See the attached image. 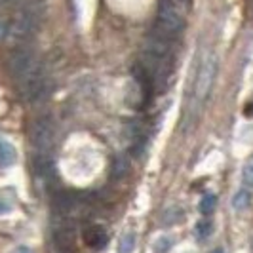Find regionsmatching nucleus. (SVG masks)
Masks as SVG:
<instances>
[{"instance_id": "20e7f679", "label": "nucleus", "mask_w": 253, "mask_h": 253, "mask_svg": "<svg viewBox=\"0 0 253 253\" xmlns=\"http://www.w3.org/2000/svg\"><path fill=\"white\" fill-rule=\"evenodd\" d=\"M185 8H187V4L179 2V0H160L156 33H160L162 37L169 38V40L179 37L187 25V10Z\"/></svg>"}, {"instance_id": "2eb2a0df", "label": "nucleus", "mask_w": 253, "mask_h": 253, "mask_svg": "<svg viewBox=\"0 0 253 253\" xmlns=\"http://www.w3.org/2000/svg\"><path fill=\"white\" fill-rule=\"evenodd\" d=\"M126 169H127V164L124 160H116V164H114V173H116V177H120Z\"/></svg>"}, {"instance_id": "aec40b11", "label": "nucleus", "mask_w": 253, "mask_h": 253, "mask_svg": "<svg viewBox=\"0 0 253 253\" xmlns=\"http://www.w3.org/2000/svg\"><path fill=\"white\" fill-rule=\"evenodd\" d=\"M15 253H31L27 248H19V250H15Z\"/></svg>"}, {"instance_id": "39448f33", "label": "nucleus", "mask_w": 253, "mask_h": 253, "mask_svg": "<svg viewBox=\"0 0 253 253\" xmlns=\"http://www.w3.org/2000/svg\"><path fill=\"white\" fill-rule=\"evenodd\" d=\"M31 143L37 154H50L53 147V124L48 118H38L31 127Z\"/></svg>"}, {"instance_id": "a211bd4d", "label": "nucleus", "mask_w": 253, "mask_h": 253, "mask_svg": "<svg viewBox=\"0 0 253 253\" xmlns=\"http://www.w3.org/2000/svg\"><path fill=\"white\" fill-rule=\"evenodd\" d=\"M10 211V206L6 202H0V213H8Z\"/></svg>"}, {"instance_id": "6ab92c4d", "label": "nucleus", "mask_w": 253, "mask_h": 253, "mask_svg": "<svg viewBox=\"0 0 253 253\" xmlns=\"http://www.w3.org/2000/svg\"><path fill=\"white\" fill-rule=\"evenodd\" d=\"M248 15L253 19V0H250V2H248Z\"/></svg>"}, {"instance_id": "7ed1b4c3", "label": "nucleus", "mask_w": 253, "mask_h": 253, "mask_svg": "<svg viewBox=\"0 0 253 253\" xmlns=\"http://www.w3.org/2000/svg\"><path fill=\"white\" fill-rule=\"evenodd\" d=\"M8 69H10V75L13 76V80L17 82V88H23L29 82L37 80L38 76L46 75L42 69V63L38 61L37 53L27 46L17 48L10 55Z\"/></svg>"}, {"instance_id": "423d86ee", "label": "nucleus", "mask_w": 253, "mask_h": 253, "mask_svg": "<svg viewBox=\"0 0 253 253\" xmlns=\"http://www.w3.org/2000/svg\"><path fill=\"white\" fill-rule=\"evenodd\" d=\"M53 246L57 253H75V225L69 217H59L53 227Z\"/></svg>"}, {"instance_id": "f3484780", "label": "nucleus", "mask_w": 253, "mask_h": 253, "mask_svg": "<svg viewBox=\"0 0 253 253\" xmlns=\"http://www.w3.org/2000/svg\"><path fill=\"white\" fill-rule=\"evenodd\" d=\"M244 113H246V116H250V118H252L253 116V103H250V105L244 109Z\"/></svg>"}, {"instance_id": "dca6fc26", "label": "nucleus", "mask_w": 253, "mask_h": 253, "mask_svg": "<svg viewBox=\"0 0 253 253\" xmlns=\"http://www.w3.org/2000/svg\"><path fill=\"white\" fill-rule=\"evenodd\" d=\"M8 27H10V25H6V23L0 19V40L6 37V35H8Z\"/></svg>"}, {"instance_id": "9b49d317", "label": "nucleus", "mask_w": 253, "mask_h": 253, "mask_svg": "<svg viewBox=\"0 0 253 253\" xmlns=\"http://www.w3.org/2000/svg\"><path fill=\"white\" fill-rule=\"evenodd\" d=\"M135 248V232L133 230H127L122 234L120 244H118V253H131Z\"/></svg>"}, {"instance_id": "9d476101", "label": "nucleus", "mask_w": 253, "mask_h": 253, "mask_svg": "<svg viewBox=\"0 0 253 253\" xmlns=\"http://www.w3.org/2000/svg\"><path fill=\"white\" fill-rule=\"evenodd\" d=\"M215 206H217V198L215 194H204L202 198H200V204H198V208H200V213L202 215H211L213 211H215Z\"/></svg>"}, {"instance_id": "4468645a", "label": "nucleus", "mask_w": 253, "mask_h": 253, "mask_svg": "<svg viewBox=\"0 0 253 253\" xmlns=\"http://www.w3.org/2000/svg\"><path fill=\"white\" fill-rule=\"evenodd\" d=\"M169 248H171V240L164 236V238H160V240L154 244V253H166Z\"/></svg>"}, {"instance_id": "f03ea898", "label": "nucleus", "mask_w": 253, "mask_h": 253, "mask_svg": "<svg viewBox=\"0 0 253 253\" xmlns=\"http://www.w3.org/2000/svg\"><path fill=\"white\" fill-rule=\"evenodd\" d=\"M44 15H46V2L44 0H29L15 15L12 25L8 27V37L13 40L31 38L38 31Z\"/></svg>"}, {"instance_id": "0eeeda50", "label": "nucleus", "mask_w": 253, "mask_h": 253, "mask_svg": "<svg viewBox=\"0 0 253 253\" xmlns=\"http://www.w3.org/2000/svg\"><path fill=\"white\" fill-rule=\"evenodd\" d=\"M84 244L91 250H103L109 244V232L101 225H89L84 230Z\"/></svg>"}, {"instance_id": "6e6552de", "label": "nucleus", "mask_w": 253, "mask_h": 253, "mask_svg": "<svg viewBox=\"0 0 253 253\" xmlns=\"http://www.w3.org/2000/svg\"><path fill=\"white\" fill-rule=\"evenodd\" d=\"M252 202V192L248 189H240L234 196H232V208L236 211H244Z\"/></svg>"}, {"instance_id": "412c9836", "label": "nucleus", "mask_w": 253, "mask_h": 253, "mask_svg": "<svg viewBox=\"0 0 253 253\" xmlns=\"http://www.w3.org/2000/svg\"><path fill=\"white\" fill-rule=\"evenodd\" d=\"M179 2H185V4H187V2H189V0H179Z\"/></svg>"}, {"instance_id": "ddd939ff", "label": "nucleus", "mask_w": 253, "mask_h": 253, "mask_svg": "<svg viewBox=\"0 0 253 253\" xmlns=\"http://www.w3.org/2000/svg\"><path fill=\"white\" fill-rule=\"evenodd\" d=\"M210 232H211V223H210V221H200V223L196 225V234H198L200 238H206Z\"/></svg>"}, {"instance_id": "f257e3e1", "label": "nucleus", "mask_w": 253, "mask_h": 253, "mask_svg": "<svg viewBox=\"0 0 253 253\" xmlns=\"http://www.w3.org/2000/svg\"><path fill=\"white\" fill-rule=\"evenodd\" d=\"M215 75H217V57L213 53H210L202 61V65L198 67L196 78H194V82H192V86H190L192 97L187 101V118L198 114L200 107L204 105V101L208 99V95H210V91H211ZM190 89L187 93H190Z\"/></svg>"}, {"instance_id": "1a4fd4ad", "label": "nucleus", "mask_w": 253, "mask_h": 253, "mask_svg": "<svg viewBox=\"0 0 253 253\" xmlns=\"http://www.w3.org/2000/svg\"><path fill=\"white\" fill-rule=\"evenodd\" d=\"M17 158V152L10 143L0 141V166H12Z\"/></svg>"}, {"instance_id": "f8f14e48", "label": "nucleus", "mask_w": 253, "mask_h": 253, "mask_svg": "<svg viewBox=\"0 0 253 253\" xmlns=\"http://www.w3.org/2000/svg\"><path fill=\"white\" fill-rule=\"evenodd\" d=\"M242 181L246 187H252L253 189V158L244 166V171H242Z\"/></svg>"}]
</instances>
